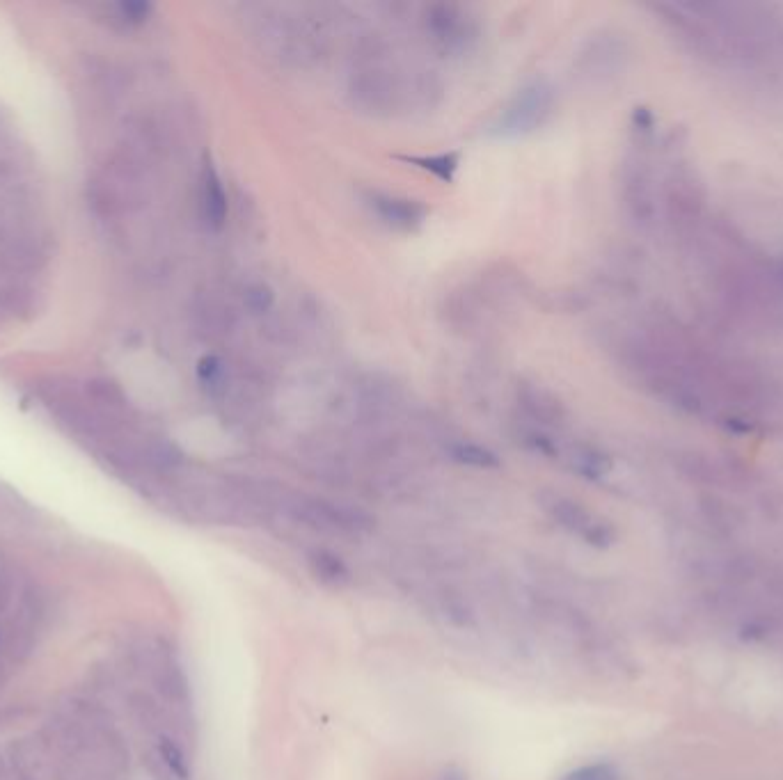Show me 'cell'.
Returning a JSON list of instances; mask_svg holds the SVG:
<instances>
[{"mask_svg":"<svg viewBox=\"0 0 783 780\" xmlns=\"http://www.w3.org/2000/svg\"><path fill=\"white\" fill-rule=\"evenodd\" d=\"M550 515L566 527L571 533H577L584 543H589L593 547L605 549L614 543V529L609 527L605 520H598L596 515L589 513L587 508L577 504V501L564 499V497H555L550 504H545Z\"/></svg>","mask_w":783,"mask_h":780,"instance_id":"1","label":"cell"},{"mask_svg":"<svg viewBox=\"0 0 783 780\" xmlns=\"http://www.w3.org/2000/svg\"><path fill=\"white\" fill-rule=\"evenodd\" d=\"M548 106H550V90L541 83H536L527 90H522V94L516 101L509 113L504 117V131L509 133H522V131H532V126L541 124L543 115H548Z\"/></svg>","mask_w":783,"mask_h":780,"instance_id":"2","label":"cell"},{"mask_svg":"<svg viewBox=\"0 0 783 780\" xmlns=\"http://www.w3.org/2000/svg\"><path fill=\"white\" fill-rule=\"evenodd\" d=\"M200 209L202 218L211 229H220L227 218V197L220 183L218 172L211 165H204L200 179Z\"/></svg>","mask_w":783,"mask_h":780,"instance_id":"3","label":"cell"},{"mask_svg":"<svg viewBox=\"0 0 783 780\" xmlns=\"http://www.w3.org/2000/svg\"><path fill=\"white\" fill-rule=\"evenodd\" d=\"M371 206L381 216L387 225L397 229H413L424 220L426 209L422 204L413 200H401V197L390 195H374L371 197Z\"/></svg>","mask_w":783,"mask_h":780,"instance_id":"4","label":"cell"},{"mask_svg":"<svg viewBox=\"0 0 783 780\" xmlns=\"http://www.w3.org/2000/svg\"><path fill=\"white\" fill-rule=\"evenodd\" d=\"M303 517L314 527L332 531H358L362 527V522H358V515L353 511L326 504V501H314V504L305 508Z\"/></svg>","mask_w":783,"mask_h":780,"instance_id":"5","label":"cell"},{"mask_svg":"<svg viewBox=\"0 0 783 780\" xmlns=\"http://www.w3.org/2000/svg\"><path fill=\"white\" fill-rule=\"evenodd\" d=\"M312 575L328 588H344L351 584V570L332 552H314L310 556Z\"/></svg>","mask_w":783,"mask_h":780,"instance_id":"6","label":"cell"},{"mask_svg":"<svg viewBox=\"0 0 783 780\" xmlns=\"http://www.w3.org/2000/svg\"><path fill=\"white\" fill-rule=\"evenodd\" d=\"M403 161L415 163L422 167V170H429L435 177L442 181H452L454 172L458 170V154L452 151V154H440V156H406Z\"/></svg>","mask_w":783,"mask_h":780,"instance_id":"7","label":"cell"},{"mask_svg":"<svg viewBox=\"0 0 783 780\" xmlns=\"http://www.w3.org/2000/svg\"><path fill=\"white\" fill-rule=\"evenodd\" d=\"M454 458L458 463L470 465V467H481V469H490L500 465V458L495 456L493 451H488L479 444H458L454 447Z\"/></svg>","mask_w":783,"mask_h":780,"instance_id":"8","label":"cell"},{"mask_svg":"<svg viewBox=\"0 0 783 780\" xmlns=\"http://www.w3.org/2000/svg\"><path fill=\"white\" fill-rule=\"evenodd\" d=\"M158 753H161L165 767H168L179 780L191 778V767H188L186 755L177 744L172 742V739L161 737V742H158Z\"/></svg>","mask_w":783,"mask_h":780,"instance_id":"9","label":"cell"},{"mask_svg":"<svg viewBox=\"0 0 783 780\" xmlns=\"http://www.w3.org/2000/svg\"><path fill=\"white\" fill-rule=\"evenodd\" d=\"M561 780H621V774L616 771L614 764L609 762H591L582 764L568 774L561 776Z\"/></svg>","mask_w":783,"mask_h":780,"instance_id":"10","label":"cell"},{"mask_svg":"<svg viewBox=\"0 0 783 780\" xmlns=\"http://www.w3.org/2000/svg\"><path fill=\"white\" fill-rule=\"evenodd\" d=\"M115 12H117V19L126 23V26H140V23H145L149 19V14H152V5L120 3V5H115Z\"/></svg>","mask_w":783,"mask_h":780,"instance_id":"11","label":"cell"},{"mask_svg":"<svg viewBox=\"0 0 783 780\" xmlns=\"http://www.w3.org/2000/svg\"><path fill=\"white\" fill-rule=\"evenodd\" d=\"M245 305H248L250 312L261 314L266 312L268 307L273 305V291L264 284H255L245 291Z\"/></svg>","mask_w":783,"mask_h":780,"instance_id":"12","label":"cell"},{"mask_svg":"<svg viewBox=\"0 0 783 780\" xmlns=\"http://www.w3.org/2000/svg\"><path fill=\"white\" fill-rule=\"evenodd\" d=\"M30 646H33V643H30L28 630H21V627H14L10 636H7V643H5L7 655H10L12 659H19V662L28 655Z\"/></svg>","mask_w":783,"mask_h":780,"instance_id":"13","label":"cell"},{"mask_svg":"<svg viewBox=\"0 0 783 780\" xmlns=\"http://www.w3.org/2000/svg\"><path fill=\"white\" fill-rule=\"evenodd\" d=\"M220 371H223V366H220L216 357H204L200 362V369H197L204 382H216L220 378Z\"/></svg>","mask_w":783,"mask_h":780,"instance_id":"14","label":"cell"},{"mask_svg":"<svg viewBox=\"0 0 783 780\" xmlns=\"http://www.w3.org/2000/svg\"><path fill=\"white\" fill-rule=\"evenodd\" d=\"M7 602H10V584L0 577V611H5Z\"/></svg>","mask_w":783,"mask_h":780,"instance_id":"15","label":"cell"},{"mask_svg":"<svg viewBox=\"0 0 783 780\" xmlns=\"http://www.w3.org/2000/svg\"><path fill=\"white\" fill-rule=\"evenodd\" d=\"M3 684H5V673L0 671V689H3Z\"/></svg>","mask_w":783,"mask_h":780,"instance_id":"16","label":"cell"}]
</instances>
